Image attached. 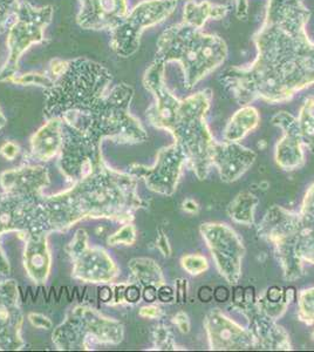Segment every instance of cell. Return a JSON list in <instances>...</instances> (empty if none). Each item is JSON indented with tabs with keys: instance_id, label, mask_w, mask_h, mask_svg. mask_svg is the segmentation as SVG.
Masks as SVG:
<instances>
[{
	"instance_id": "cell-30",
	"label": "cell",
	"mask_w": 314,
	"mask_h": 352,
	"mask_svg": "<svg viewBox=\"0 0 314 352\" xmlns=\"http://www.w3.org/2000/svg\"><path fill=\"white\" fill-rule=\"evenodd\" d=\"M1 154L8 160H13L16 157V154H18V147H16V144H12V142L5 144L1 147Z\"/></svg>"
},
{
	"instance_id": "cell-21",
	"label": "cell",
	"mask_w": 314,
	"mask_h": 352,
	"mask_svg": "<svg viewBox=\"0 0 314 352\" xmlns=\"http://www.w3.org/2000/svg\"><path fill=\"white\" fill-rule=\"evenodd\" d=\"M297 120L302 142L311 152H314V96L305 101Z\"/></svg>"
},
{
	"instance_id": "cell-38",
	"label": "cell",
	"mask_w": 314,
	"mask_h": 352,
	"mask_svg": "<svg viewBox=\"0 0 314 352\" xmlns=\"http://www.w3.org/2000/svg\"><path fill=\"white\" fill-rule=\"evenodd\" d=\"M157 242H159V250L164 252V255H166V256H169V255H170V249H169L167 239H166L164 234H161V236H159Z\"/></svg>"
},
{
	"instance_id": "cell-16",
	"label": "cell",
	"mask_w": 314,
	"mask_h": 352,
	"mask_svg": "<svg viewBox=\"0 0 314 352\" xmlns=\"http://www.w3.org/2000/svg\"><path fill=\"white\" fill-rule=\"evenodd\" d=\"M298 252L304 260L314 264V184L309 189L302 204Z\"/></svg>"
},
{
	"instance_id": "cell-32",
	"label": "cell",
	"mask_w": 314,
	"mask_h": 352,
	"mask_svg": "<svg viewBox=\"0 0 314 352\" xmlns=\"http://www.w3.org/2000/svg\"><path fill=\"white\" fill-rule=\"evenodd\" d=\"M124 296L127 302H131V303H135L139 300V290L135 285H131L129 288L124 292Z\"/></svg>"
},
{
	"instance_id": "cell-15",
	"label": "cell",
	"mask_w": 314,
	"mask_h": 352,
	"mask_svg": "<svg viewBox=\"0 0 314 352\" xmlns=\"http://www.w3.org/2000/svg\"><path fill=\"white\" fill-rule=\"evenodd\" d=\"M49 252L46 236L40 232H32L25 249V268L38 283H44L49 272Z\"/></svg>"
},
{
	"instance_id": "cell-11",
	"label": "cell",
	"mask_w": 314,
	"mask_h": 352,
	"mask_svg": "<svg viewBox=\"0 0 314 352\" xmlns=\"http://www.w3.org/2000/svg\"><path fill=\"white\" fill-rule=\"evenodd\" d=\"M272 124L282 131V140L276 149V160L279 167L285 170H295L304 164V144L299 131L298 120L287 112H280L272 118Z\"/></svg>"
},
{
	"instance_id": "cell-8",
	"label": "cell",
	"mask_w": 314,
	"mask_h": 352,
	"mask_svg": "<svg viewBox=\"0 0 314 352\" xmlns=\"http://www.w3.org/2000/svg\"><path fill=\"white\" fill-rule=\"evenodd\" d=\"M186 160L187 155L183 149L179 144H175L159 151L154 167L147 168L144 166H135L136 169H133L131 172L144 177L151 190L164 195H171L177 187L179 173Z\"/></svg>"
},
{
	"instance_id": "cell-22",
	"label": "cell",
	"mask_w": 314,
	"mask_h": 352,
	"mask_svg": "<svg viewBox=\"0 0 314 352\" xmlns=\"http://www.w3.org/2000/svg\"><path fill=\"white\" fill-rule=\"evenodd\" d=\"M131 269L142 285L147 287L154 285L159 287L164 285V277L159 265H156L154 261L147 260V258L131 261Z\"/></svg>"
},
{
	"instance_id": "cell-18",
	"label": "cell",
	"mask_w": 314,
	"mask_h": 352,
	"mask_svg": "<svg viewBox=\"0 0 314 352\" xmlns=\"http://www.w3.org/2000/svg\"><path fill=\"white\" fill-rule=\"evenodd\" d=\"M258 121L259 114L257 109L249 106L244 107L231 118L224 132V139L230 142H238L247 133L257 127Z\"/></svg>"
},
{
	"instance_id": "cell-37",
	"label": "cell",
	"mask_w": 314,
	"mask_h": 352,
	"mask_svg": "<svg viewBox=\"0 0 314 352\" xmlns=\"http://www.w3.org/2000/svg\"><path fill=\"white\" fill-rule=\"evenodd\" d=\"M236 3H237V16L239 19H245L247 16V0H236Z\"/></svg>"
},
{
	"instance_id": "cell-24",
	"label": "cell",
	"mask_w": 314,
	"mask_h": 352,
	"mask_svg": "<svg viewBox=\"0 0 314 352\" xmlns=\"http://www.w3.org/2000/svg\"><path fill=\"white\" fill-rule=\"evenodd\" d=\"M182 265L190 275H199L208 269L207 258L199 255H189L182 258Z\"/></svg>"
},
{
	"instance_id": "cell-3",
	"label": "cell",
	"mask_w": 314,
	"mask_h": 352,
	"mask_svg": "<svg viewBox=\"0 0 314 352\" xmlns=\"http://www.w3.org/2000/svg\"><path fill=\"white\" fill-rule=\"evenodd\" d=\"M156 60L179 61L183 68L187 88H192L224 63L227 56L225 43L201 28L182 23L164 31L157 44Z\"/></svg>"
},
{
	"instance_id": "cell-39",
	"label": "cell",
	"mask_w": 314,
	"mask_h": 352,
	"mask_svg": "<svg viewBox=\"0 0 314 352\" xmlns=\"http://www.w3.org/2000/svg\"><path fill=\"white\" fill-rule=\"evenodd\" d=\"M156 297H157V289L154 285H148L144 292V298L149 302H153L156 300Z\"/></svg>"
},
{
	"instance_id": "cell-1",
	"label": "cell",
	"mask_w": 314,
	"mask_h": 352,
	"mask_svg": "<svg viewBox=\"0 0 314 352\" xmlns=\"http://www.w3.org/2000/svg\"><path fill=\"white\" fill-rule=\"evenodd\" d=\"M309 16L300 0H270L255 36L256 60L249 67L229 68L219 79L234 100L282 102L314 84V44L305 31Z\"/></svg>"
},
{
	"instance_id": "cell-34",
	"label": "cell",
	"mask_w": 314,
	"mask_h": 352,
	"mask_svg": "<svg viewBox=\"0 0 314 352\" xmlns=\"http://www.w3.org/2000/svg\"><path fill=\"white\" fill-rule=\"evenodd\" d=\"M157 297L162 302H171V300H174V292L168 287H161L159 289V292H157Z\"/></svg>"
},
{
	"instance_id": "cell-7",
	"label": "cell",
	"mask_w": 314,
	"mask_h": 352,
	"mask_svg": "<svg viewBox=\"0 0 314 352\" xmlns=\"http://www.w3.org/2000/svg\"><path fill=\"white\" fill-rule=\"evenodd\" d=\"M176 0H149L139 4L127 19L117 26L114 34L129 31L119 41H113V48L124 56H128L137 48V38L144 28L157 24L174 12Z\"/></svg>"
},
{
	"instance_id": "cell-10",
	"label": "cell",
	"mask_w": 314,
	"mask_h": 352,
	"mask_svg": "<svg viewBox=\"0 0 314 352\" xmlns=\"http://www.w3.org/2000/svg\"><path fill=\"white\" fill-rule=\"evenodd\" d=\"M208 336L212 350H247L255 349V338L250 330L243 329L227 318L219 309L208 314L205 318Z\"/></svg>"
},
{
	"instance_id": "cell-27",
	"label": "cell",
	"mask_w": 314,
	"mask_h": 352,
	"mask_svg": "<svg viewBox=\"0 0 314 352\" xmlns=\"http://www.w3.org/2000/svg\"><path fill=\"white\" fill-rule=\"evenodd\" d=\"M156 345L159 346V349H171L170 343L172 342L170 332L168 331V328L159 327L156 330Z\"/></svg>"
},
{
	"instance_id": "cell-28",
	"label": "cell",
	"mask_w": 314,
	"mask_h": 352,
	"mask_svg": "<svg viewBox=\"0 0 314 352\" xmlns=\"http://www.w3.org/2000/svg\"><path fill=\"white\" fill-rule=\"evenodd\" d=\"M28 318H30L31 323H32L34 327H36V328H52V322L48 320L47 317L43 316V315H39V314H31V315L28 316Z\"/></svg>"
},
{
	"instance_id": "cell-12",
	"label": "cell",
	"mask_w": 314,
	"mask_h": 352,
	"mask_svg": "<svg viewBox=\"0 0 314 352\" xmlns=\"http://www.w3.org/2000/svg\"><path fill=\"white\" fill-rule=\"evenodd\" d=\"M257 154L243 147L238 142L224 141L216 144L212 155V166L218 168L222 181L234 182L250 168Z\"/></svg>"
},
{
	"instance_id": "cell-19",
	"label": "cell",
	"mask_w": 314,
	"mask_h": 352,
	"mask_svg": "<svg viewBox=\"0 0 314 352\" xmlns=\"http://www.w3.org/2000/svg\"><path fill=\"white\" fill-rule=\"evenodd\" d=\"M227 12V6L223 5H212L208 1L196 4L194 1H189L184 8L183 21L195 28H202L208 19H219Z\"/></svg>"
},
{
	"instance_id": "cell-26",
	"label": "cell",
	"mask_w": 314,
	"mask_h": 352,
	"mask_svg": "<svg viewBox=\"0 0 314 352\" xmlns=\"http://www.w3.org/2000/svg\"><path fill=\"white\" fill-rule=\"evenodd\" d=\"M16 0H0V33L4 31L10 16L16 8Z\"/></svg>"
},
{
	"instance_id": "cell-25",
	"label": "cell",
	"mask_w": 314,
	"mask_h": 352,
	"mask_svg": "<svg viewBox=\"0 0 314 352\" xmlns=\"http://www.w3.org/2000/svg\"><path fill=\"white\" fill-rule=\"evenodd\" d=\"M134 241H135V229L131 224H128V226H124V228L121 229L120 232H116L115 235L109 237L108 243L111 244V245L119 243L131 245Z\"/></svg>"
},
{
	"instance_id": "cell-33",
	"label": "cell",
	"mask_w": 314,
	"mask_h": 352,
	"mask_svg": "<svg viewBox=\"0 0 314 352\" xmlns=\"http://www.w3.org/2000/svg\"><path fill=\"white\" fill-rule=\"evenodd\" d=\"M229 296H230V294L225 287H218L214 290V298L219 303L227 302L229 300Z\"/></svg>"
},
{
	"instance_id": "cell-36",
	"label": "cell",
	"mask_w": 314,
	"mask_h": 352,
	"mask_svg": "<svg viewBox=\"0 0 314 352\" xmlns=\"http://www.w3.org/2000/svg\"><path fill=\"white\" fill-rule=\"evenodd\" d=\"M139 315L144 317H150V318H156L161 316V310L156 307H147V308L141 309Z\"/></svg>"
},
{
	"instance_id": "cell-20",
	"label": "cell",
	"mask_w": 314,
	"mask_h": 352,
	"mask_svg": "<svg viewBox=\"0 0 314 352\" xmlns=\"http://www.w3.org/2000/svg\"><path fill=\"white\" fill-rule=\"evenodd\" d=\"M257 204H258V200L252 194L243 192L231 202L227 208V212L232 220H235L238 223L249 226V224L254 223Z\"/></svg>"
},
{
	"instance_id": "cell-5",
	"label": "cell",
	"mask_w": 314,
	"mask_h": 352,
	"mask_svg": "<svg viewBox=\"0 0 314 352\" xmlns=\"http://www.w3.org/2000/svg\"><path fill=\"white\" fill-rule=\"evenodd\" d=\"M52 8L34 10L28 4L21 5L16 12V23L8 36L10 59L0 72V79H8L16 71L20 56L33 43L43 41V31L51 21Z\"/></svg>"
},
{
	"instance_id": "cell-35",
	"label": "cell",
	"mask_w": 314,
	"mask_h": 352,
	"mask_svg": "<svg viewBox=\"0 0 314 352\" xmlns=\"http://www.w3.org/2000/svg\"><path fill=\"white\" fill-rule=\"evenodd\" d=\"M199 298L201 302H210L214 298V290L210 287H202L199 290Z\"/></svg>"
},
{
	"instance_id": "cell-23",
	"label": "cell",
	"mask_w": 314,
	"mask_h": 352,
	"mask_svg": "<svg viewBox=\"0 0 314 352\" xmlns=\"http://www.w3.org/2000/svg\"><path fill=\"white\" fill-rule=\"evenodd\" d=\"M299 318L307 324L314 323V288L307 289L299 295Z\"/></svg>"
},
{
	"instance_id": "cell-4",
	"label": "cell",
	"mask_w": 314,
	"mask_h": 352,
	"mask_svg": "<svg viewBox=\"0 0 314 352\" xmlns=\"http://www.w3.org/2000/svg\"><path fill=\"white\" fill-rule=\"evenodd\" d=\"M259 232L275 249L285 278L293 280L302 276V257L298 252L300 234L298 214L275 206L264 217Z\"/></svg>"
},
{
	"instance_id": "cell-29",
	"label": "cell",
	"mask_w": 314,
	"mask_h": 352,
	"mask_svg": "<svg viewBox=\"0 0 314 352\" xmlns=\"http://www.w3.org/2000/svg\"><path fill=\"white\" fill-rule=\"evenodd\" d=\"M282 300H284V294L282 292V289L278 288V287H272V288L269 289L267 302L278 305Z\"/></svg>"
},
{
	"instance_id": "cell-2",
	"label": "cell",
	"mask_w": 314,
	"mask_h": 352,
	"mask_svg": "<svg viewBox=\"0 0 314 352\" xmlns=\"http://www.w3.org/2000/svg\"><path fill=\"white\" fill-rule=\"evenodd\" d=\"M164 64L155 60L146 74V85L156 102L148 112L151 124L167 129L183 149L187 160L199 180H204L212 166L217 142L208 129L205 116L210 106L211 91L205 89L181 101L172 96L164 81Z\"/></svg>"
},
{
	"instance_id": "cell-31",
	"label": "cell",
	"mask_w": 314,
	"mask_h": 352,
	"mask_svg": "<svg viewBox=\"0 0 314 352\" xmlns=\"http://www.w3.org/2000/svg\"><path fill=\"white\" fill-rule=\"evenodd\" d=\"M175 323L182 332L189 331V320L188 316L183 312H179L177 316H175Z\"/></svg>"
},
{
	"instance_id": "cell-17",
	"label": "cell",
	"mask_w": 314,
	"mask_h": 352,
	"mask_svg": "<svg viewBox=\"0 0 314 352\" xmlns=\"http://www.w3.org/2000/svg\"><path fill=\"white\" fill-rule=\"evenodd\" d=\"M64 140L61 132V120L54 118L46 126L40 129L32 139L34 156L39 160H48L56 155Z\"/></svg>"
},
{
	"instance_id": "cell-14",
	"label": "cell",
	"mask_w": 314,
	"mask_h": 352,
	"mask_svg": "<svg viewBox=\"0 0 314 352\" xmlns=\"http://www.w3.org/2000/svg\"><path fill=\"white\" fill-rule=\"evenodd\" d=\"M1 184L10 194L34 197L41 187L48 184L47 173L44 168H23L6 172L1 176Z\"/></svg>"
},
{
	"instance_id": "cell-6",
	"label": "cell",
	"mask_w": 314,
	"mask_h": 352,
	"mask_svg": "<svg viewBox=\"0 0 314 352\" xmlns=\"http://www.w3.org/2000/svg\"><path fill=\"white\" fill-rule=\"evenodd\" d=\"M201 232L221 275L231 285H236L240 277L245 252L238 235L227 224L221 223L202 224Z\"/></svg>"
},
{
	"instance_id": "cell-9",
	"label": "cell",
	"mask_w": 314,
	"mask_h": 352,
	"mask_svg": "<svg viewBox=\"0 0 314 352\" xmlns=\"http://www.w3.org/2000/svg\"><path fill=\"white\" fill-rule=\"evenodd\" d=\"M76 239L79 244H76V241L71 244L73 248L71 254L76 257V277L93 283L113 280L116 275V268L111 257L107 256L104 250L87 249V236L84 230L76 232Z\"/></svg>"
},
{
	"instance_id": "cell-13",
	"label": "cell",
	"mask_w": 314,
	"mask_h": 352,
	"mask_svg": "<svg viewBox=\"0 0 314 352\" xmlns=\"http://www.w3.org/2000/svg\"><path fill=\"white\" fill-rule=\"evenodd\" d=\"M82 8L78 21L87 28H109L119 26L127 13L126 0H80Z\"/></svg>"
}]
</instances>
